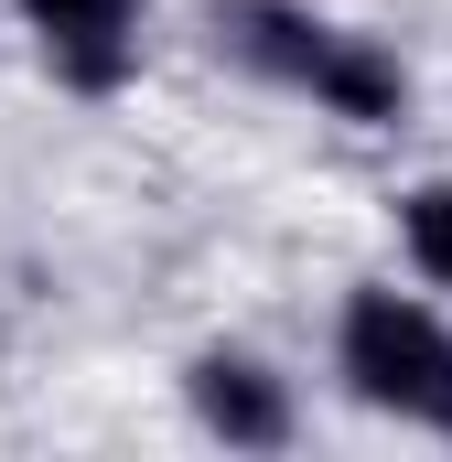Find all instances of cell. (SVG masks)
Masks as SVG:
<instances>
[{"mask_svg":"<svg viewBox=\"0 0 452 462\" xmlns=\"http://www.w3.org/2000/svg\"><path fill=\"white\" fill-rule=\"evenodd\" d=\"M344 365L366 398H388L410 420H452V334L431 312H410L399 291H366L344 312Z\"/></svg>","mask_w":452,"mask_h":462,"instance_id":"1","label":"cell"},{"mask_svg":"<svg viewBox=\"0 0 452 462\" xmlns=\"http://www.w3.org/2000/svg\"><path fill=\"white\" fill-rule=\"evenodd\" d=\"M33 22H43V43L76 87H108L129 65V0H33Z\"/></svg>","mask_w":452,"mask_h":462,"instance_id":"2","label":"cell"},{"mask_svg":"<svg viewBox=\"0 0 452 462\" xmlns=\"http://www.w3.org/2000/svg\"><path fill=\"white\" fill-rule=\"evenodd\" d=\"M194 398H205V420H216L226 441H280V398L259 387V365H237V355H216V365L194 376Z\"/></svg>","mask_w":452,"mask_h":462,"instance_id":"3","label":"cell"},{"mask_svg":"<svg viewBox=\"0 0 452 462\" xmlns=\"http://www.w3.org/2000/svg\"><path fill=\"white\" fill-rule=\"evenodd\" d=\"M410 247H420V269H431V280H452V183L410 194Z\"/></svg>","mask_w":452,"mask_h":462,"instance_id":"4","label":"cell"}]
</instances>
